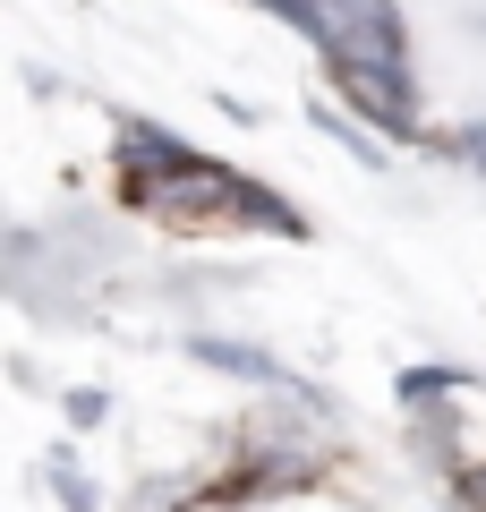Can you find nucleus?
Segmentation results:
<instances>
[{"label":"nucleus","mask_w":486,"mask_h":512,"mask_svg":"<svg viewBox=\"0 0 486 512\" xmlns=\"http://www.w3.org/2000/svg\"><path fill=\"white\" fill-rule=\"evenodd\" d=\"M299 26H316L350 86H359L384 120H401V26H393L384 0H307Z\"/></svg>","instance_id":"f257e3e1"}]
</instances>
